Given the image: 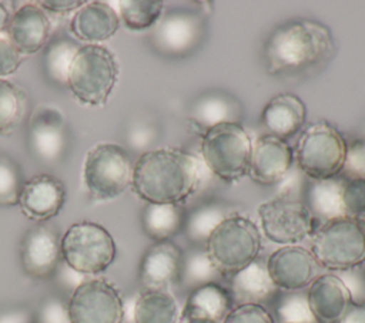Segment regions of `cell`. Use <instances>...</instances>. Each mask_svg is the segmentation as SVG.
<instances>
[{"mask_svg": "<svg viewBox=\"0 0 365 323\" xmlns=\"http://www.w3.org/2000/svg\"><path fill=\"white\" fill-rule=\"evenodd\" d=\"M202 169L192 154L180 148L143 152L133 166L131 188L145 203L182 205L197 192Z\"/></svg>", "mask_w": 365, "mask_h": 323, "instance_id": "cell-1", "label": "cell"}, {"mask_svg": "<svg viewBox=\"0 0 365 323\" xmlns=\"http://www.w3.org/2000/svg\"><path fill=\"white\" fill-rule=\"evenodd\" d=\"M332 50V36L327 26L308 18H297L277 27L267 38L264 58L271 74L295 71L319 63Z\"/></svg>", "mask_w": 365, "mask_h": 323, "instance_id": "cell-2", "label": "cell"}, {"mask_svg": "<svg viewBox=\"0 0 365 323\" xmlns=\"http://www.w3.org/2000/svg\"><path fill=\"white\" fill-rule=\"evenodd\" d=\"M261 248L259 228L238 213L221 221L204 243V250L220 276H232L247 268L258 259Z\"/></svg>", "mask_w": 365, "mask_h": 323, "instance_id": "cell-3", "label": "cell"}, {"mask_svg": "<svg viewBox=\"0 0 365 323\" xmlns=\"http://www.w3.org/2000/svg\"><path fill=\"white\" fill-rule=\"evenodd\" d=\"M311 253L319 268L348 272L365 263V219L338 216L324 221L311 240Z\"/></svg>", "mask_w": 365, "mask_h": 323, "instance_id": "cell-4", "label": "cell"}, {"mask_svg": "<svg viewBox=\"0 0 365 323\" xmlns=\"http://www.w3.org/2000/svg\"><path fill=\"white\" fill-rule=\"evenodd\" d=\"M252 141L238 121L210 127L201 135L202 164L221 181L237 182L248 175Z\"/></svg>", "mask_w": 365, "mask_h": 323, "instance_id": "cell-5", "label": "cell"}, {"mask_svg": "<svg viewBox=\"0 0 365 323\" xmlns=\"http://www.w3.org/2000/svg\"><path fill=\"white\" fill-rule=\"evenodd\" d=\"M118 80L115 55L101 44H84L76 53L68 74L67 87L86 105H104Z\"/></svg>", "mask_w": 365, "mask_h": 323, "instance_id": "cell-6", "label": "cell"}, {"mask_svg": "<svg viewBox=\"0 0 365 323\" xmlns=\"http://www.w3.org/2000/svg\"><path fill=\"white\" fill-rule=\"evenodd\" d=\"M346 145L345 138L334 125L317 121L301 132L294 157L298 168L311 179H329L342 172Z\"/></svg>", "mask_w": 365, "mask_h": 323, "instance_id": "cell-7", "label": "cell"}, {"mask_svg": "<svg viewBox=\"0 0 365 323\" xmlns=\"http://www.w3.org/2000/svg\"><path fill=\"white\" fill-rule=\"evenodd\" d=\"M115 253L114 238L97 222H76L61 235V258L77 273H103L114 262Z\"/></svg>", "mask_w": 365, "mask_h": 323, "instance_id": "cell-8", "label": "cell"}, {"mask_svg": "<svg viewBox=\"0 0 365 323\" xmlns=\"http://www.w3.org/2000/svg\"><path fill=\"white\" fill-rule=\"evenodd\" d=\"M133 166L130 154L121 145L96 144L84 158V186L97 199L117 198L131 185Z\"/></svg>", "mask_w": 365, "mask_h": 323, "instance_id": "cell-9", "label": "cell"}, {"mask_svg": "<svg viewBox=\"0 0 365 323\" xmlns=\"http://www.w3.org/2000/svg\"><path fill=\"white\" fill-rule=\"evenodd\" d=\"M261 231L277 245H297L315 232V216L309 208L289 198H274L258 206Z\"/></svg>", "mask_w": 365, "mask_h": 323, "instance_id": "cell-10", "label": "cell"}, {"mask_svg": "<svg viewBox=\"0 0 365 323\" xmlns=\"http://www.w3.org/2000/svg\"><path fill=\"white\" fill-rule=\"evenodd\" d=\"M71 323H123L124 303L118 289L106 279L81 282L67 300Z\"/></svg>", "mask_w": 365, "mask_h": 323, "instance_id": "cell-11", "label": "cell"}, {"mask_svg": "<svg viewBox=\"0 0 365 323\" xmlns=\"http://www.w3.org/2000/svg\"><path fill=\"white\" fill-rule=\"evenodd\" d=\"M205 33V18L200 10L173 7L163 13L153 27L151 44L164 55H187L201 43Z\"/></svg>", "mask_w": 365, "mask_h": 323, "instance_id": "cell-12", "label": "cell"}, {"mask_svg": "<svg viewBox=\"0 0 365 323\" xmlns=\"http://www.w3.org/2000/svg\"><path fill=\"white\" fill-rule=\"evenodd\" d=\"M61 260L58 231L46 222L29 228L20 242V263L24 273L38 280L50 279Z\"/></svg>", "mask_w": 365, "mask_h": 323, "instance_id": "cell-13", "label": "cell"}, {"mask_svg": "<svg viewBox=\"0 0 365 323\" xmlns=\"http://www.w3.org/2000/svg\"><path fill=\"white\" fill-rule=\"evenodd\" d=\"M265 266L274 286L289 293L308 287L319 269L311 250L298 245L279 246L269 255Z\"/></svg>", "mask_w": 365, "mask_h": 323, "instance_id": "cell-14", "label": "cell"}, {"mask_svg": "<svg viewBox=\"0 0 365 323\" xmlns=\"http://www.w3.org/2000/svg\"><path fill=\"white\" fill-rule=\"evenodd\" d=\"M182 250L171 240L154 242L143 255L138 280L144 290H168L181 280Z\"/></svg>", "mask_w": 365, "mask_h": 323, "instance_id": "cell-15", "label": "cell"}, {"mask_svg": "<svg viewBox=\"0 0 365 323\" xmlns=\"http://www.w3.org/2000/svg\"><path fill=\"white\" fill-rule=\"evenodd\" d=\"M294 151L278 137L265 134L252 142L248 176L261 185L279 182L291 169Z\"/></svg>", "mask_w": 365, "mask_h": 323, "instance_id": "cell-16", "label": "cell"}, {"mask_svg": "<svg viewBox=\"0 0 365 323\" xmlns=\"http://www.w3.org/2000/svg\"><path fill=\"white\" fill-rule=\"evenodd\" d=\"M29 147L38 161L51 164L58 161L67 148V129L61 112L41 107L29 125Z\"/></svg>", "mask_w": 365, "mask_h": 323, "instance_id": "cell-17", "label": "cell"}, {"mask_svg": "<svg viewBox=\"0 0 365 323\" xmlns=\"http://www.w3.org/2000/svg\"><path fill=\"white\" fill-rule=\"evenodd\" d=\"M64 201V184L54 175L40 174L24 182L17 205L26 218L46 222L60 213Z\"/></svg>", "mask_w": 365, "mask_h": 323, "instance_id": "cell-18", "label": "cell"}, {"mask_svg": "<svg viewBox=\"0 0 365 323\" xmlns=\"http://www.w3.org/2000/svg\"><path fill=\"white\" fill-rule=\"evenodd\" d=\"M305 297L317 323H338L354 300L346 283L334 273L318 275Z\"/></svg>", "mask_w": 365, "mask_h": 323, "instance_id": "cell-19", "label": "cell"}, {"mask_svg": "<svg viewBox=\"0 0 365 323\" xmlns=\"http://www.w3.org/2000/svg\"><path fill=\"white\" fill-rule=\"evenodd\" d=\"M50 30L47 13L37 3H24L11 14L6 34L23 55L41 50L48 41Z\"/></svg>", "mask_w": 365, "mask_h": 323, "instance_id": "cell-20", "label": "cell"}, {"mask_svg": "<svg viewBox=\"0 0 365 323\" xmlns=\"http://www.w3.org/2000/svg\"><path fill=\"white\" fill-rule=\"evenodd\" d=\"M120 26L115 10L104 1H86L71 17L70 33L86 44H98L111 38Z\"/></svg>", "mask_w": 365, "mask_h": 323, "instance_id": "cell-21", "label": "cell"}, {"mask_svg": "<svg viewBox=\"0 0 365 323\" xmlns=\"http://www.w3.org/2000/svg\"><path fill=\"white\" fill-rule=\"evenodd\" d=\"M307 120V107L291 92L274 95L262 108L261 122L269 135L287 139L299 132Z\"/></svg>", "mask_w": 365, "mask_h": 323, "instance_id": "cell-22", "label": "cell"}, {"mask_svg": "<svg viewBox=\"0 0 365 323\" xmlns=\"http://www.w3.org/2000/svg\"><path fill=\"white\" fill-rule=\"evenodd\" d=\"M277 287L269 279L265 262L255 259L242 270L231 276V296L237 305L259 303Z\"/></svg>", "mask_w": 365, "mask_h": 323, "instance_id": "cell-23", "label": "cell"}, {"mask_svg": "<svg viewBox=\"0 0 365 323\" xmlns=\"http://www.w3.org/2000/svg\"><path fill=\"white\" fill-rule=\"evenodd\" d=\"M185 222V213L178 203H145L141 212L144 233L154 242L170 240Z\"/></svg>", "mask_w": 365, "mask_h": 323, "instance_id": "cell-24", "label": "cell"}, {"mask_svg": "<svg viewBox=\"0 0 365 323\" xmlns=\"http://www.w3.org/2000/svg\"><path fill=\"white\" fill-rule=\"evenodd\" d=\"M232 302V296L227 289L217 282H210L191 289L182 310L221 323L234 307Z\"/></svg>", "mask_w": 365, "mask_h": 323, "instance_id": "cell-25", "label": "cell"}, {"mask_svg": "<svg viewBox=\"0 0 365 323\" xmlns=\"http://www.w3.org/2000/svg\"><path fill=\"white\" fill-rule=\"evenodd\" d=\"M180 306L170 290H144L134 303V323H178Z\"/></svg>", "mask_w": 365, "mask_h": 323, "instance_id": "cell-26", "label": "cell"}, {"mask_svg": "<svg viewBox=\"0 0 365 323\" xmlns=\"http://www.w3.org/2000/svg\"><path fill=\"white\" fill-rule=\"evenodd\" d=\"M80 43L67 36H56L43 47L41 67L46 78L60 87H67V74Z\"/></svg>", "mask_w": 365, "mask_h": 323, "instance_id": "cell-27", "label": "cell"}, {"mask_svg": "<svg viewBox=\"0 0 365 323\" xmlns=\"http://www.w3.org/2000/svg\"><path fill=\"white\" fill-rule=\"evenodd\" d=\"M345 178H329V179H311L308 185V208L312 215L324 216L325 221L344 216L342 209V188Z\"/></svg>", "mask_w": 365, "mask_h": 323, "instance_id": "cell-28", "label": "cell"}, {"mask_svg": "<svg viewBox=\"0 0 365 323\" xmlns=\"http://www.w3.org/2000/svg\"><path fill=\"white\" fill-rule=\"evenodd\" d=\"M26 112V92L17 84L0 78V134L7 135L17 128Z\"/></svg>", "mask_w": 365, "mask_h": 323, "instance_id": "cell-29", "label": "cell"}, {"mask_svg": "<svg viewBox=\"0 0 365 323\" xmlns=\"http://www.w3.org/2000/svg\"><path fill=\"white\" fill-rule=\"evenodd\" d=\"M228 216L224 205L218 202H210L198 206L185 215L184 229L187 238L194 243H205L210 233L215 229V226Z\"/></svg>", "mask_w": 365, "mask_h": 323, "instance_id": "cell-30", "label": "cell"}, {"mask_svg": "<svg viewBox=\"0 0 365 323\" xmlns=\"http://www.w3.org/2000/svg\"><path fill=\"white\" fill-rule=\"evenodd\" d=\"M237 111H238V107L235 105V100L212 94L197 102V105L194 107L191 120L198 128H202V132H204L212 125L227 122V121H237L235 120Z\"/></svg>", "mask_w": 365, "mask_h": 323, "instance_id": "cell-31", "label": "cell"}, {"mask_svg": "<svg viewBox=\"0 0 365 323\" xmlns=\"http://www.w3.org/2000/svg\"><path fill=\"white\" fill-rule=\"evenodd\" d=\"M164 13L160 0H131L120 3V18L131 31H143L157 24Z\"/></svg>", "mask_w": 365, "mask_h": 323, "instance_id": "cell-32", "label": "cell"}, {"mask_svg": "<svg viewBox=\"0 0 365 323\" xmlns=\"http://www.w3.org/2000/svg\"><path fill=\"white\" fill-rule=\"evenodd\" d=\"M220 273L211 265L204 248L194 249L187 256L182 255V270H181V280L180 283H185L191 286V289L215 282V277Z\"/></svg>", "mask_w": 365, "mask_h": 323, "instance_id": "cell-33", "label": "cell"}, {"mask_svg": "<svg viewBox=\"0 0 365 323\" xmlns=\"http://www.w3.org/2000/svg\"><path fill=\"white\" fill-rule=\"evenodd\" d=\"M24 185L20 165L9 155H0V206H14Z\"/></svg>", "mask_w": 365, "mask_h": 323, "instance_id": "cell-34", "label": "cell"}, {"mask_svg": "<svg viewBox=\"0 0 365 323\" xmlns=\"http://www.w3.org/2000/svg\"><path fill=\"white\" fill-rule=\"evenodd\" d=\"M342 209L345 216L365 219V178H345Z\"/></svg>", "mask_w": 365, "mask_h": 323, "instance_id": "cell-35", "label": "cell"}, {"mask_svg": "<svg viewBox=\"0 0 365 323\" xmlns=\"http://www.w3.org/2000/svg\"><path fill=\"white\" fill-rule=\"evenodd\" d=\"M221 323H275V320L261 303H241L235 305Z\"/></svg>", "mask_w": 365, "mask_h": 323, "instance_id": "cell-36", "label": "cell"}, {"mask_svg": "<svg viewBox=\"0 0 365 323\" xmlns=\"http://www.w3.org/2000/svg\"><path fill=\"white\" fill-rule=\"evenodd\" d=\"M278 316L281 323H295V322H315L308 303L307 297L297 295L295 292L291 296L285 297L281 305L278 306Z\"/></svg>", "mask_w": 365, "mask_h": 323, "instance_id": "cell-37", "label": "cell"}, {"mask_svg": "<svg viewBox=\"0 0 365 323\" xmlns=\"http://www.w3.org/2000/svg\"><path fill=\"white\" fill-rule=\"evenodd\" d=\"M34 323H71L67 302L60 296L44 299L34 313Z\"/></svg>", "mask_w": 365, "mask_h": 323, "instance_id": "cell-38", "label": "cell"}, {"mask_svg": "<svg viewBox=\"0 0 365 323\" xmlns=\"http://www.w3.org/2000/svg\"><path fill=\"white\" fill-rule=\"evenodd\" d=\"M342 171L348 178H365V138L355 139L346 145Z\"/></svg>", "mask_w": 365, "mask_h": 323, "instance_id": "cell-39", "label": "cell"}, {"mask_svg": "<svg viewBox=\"0 0 365 323\" xmlns=\"http://www.w3.org/2000/svg\"><path fill=\"white\" fill-rule=\"evenodd\" d=\"M21 60V53L14 47L7 34H0V78L17 71Z\"/></svg>", "mask_w": 365, "mask_h": 323, "instance_id": "cell-40", "label": "cell"}, {"mask_svg": "<svg viewBox=\"0 0 365 323\" xmlns=\"http://www.w3.org/2000/svg\"><path fill=\"white\" fill-rule=\"evenodd\" d=\"M86 1L83 0H44L37 4L47 13L53 14H67L71 11H77Z\"/></svg>", "mask_w": 365, "mask_h": 323, "instance_id": "cell-41", "label": "cell"}, {"mask_svg": "<svg viewBox=\"0 0 365 323\" xmlns=\"http://www.w3.org/2000/svg\"><path fill=\"white\" fill-rule=\"evenodd\" d=\"M0 323H34V313L27 307H10L0 310Z\"/></svg>", "mask_w": 365, "mask_h": 323, "instance_id": "cell-42", "label": "cell"}, {"mask_svg": "<svg viewBox=\"0 0 365 323\" xmlns=\"http://www.w3.org/2000/svg\"><path fill=\"white\" fill-rule=\"evenodd\" d=\"M338 323H365V300H352Z\"/></svg>", "mask_w": 365, "mask_h": 323, "instance_id": "cell-43", "label": "cell"}, {"mask_svg": "<svg viewBox=\"0 0 365 323\" xmlns=\"http://www.w3.org/2000/svg\"><path fill=\"white\" fill-rule=\"evenodd\" d=\"M178 323H220V322H215L212 319H208V317H204V316H198V314H192V313L181 310Z\"/></svg>", "mask_w": 365, "mask_h": 323, "instance_id": "cell-44", "label": "cell"}, {"mask_svg": "<svg viewBox=\"0 0 365 323\" xmlns=\"http://www.w3.org/2000/svg\"><path fill=\"white\" fill-rule=\"evenodd\" d=\"M10 18H11V14H10L9 9L6 7V4L3 1H0V34H6Z\"/></svg>", "mask_w": 365, "mask_h": 323, "instance_id": "cell-45", "label": "cell"}, {"mask_svg": "<svg viewBox=\"0 0 365 323\" xmlns=\"http://www.w3.org/2000/svg\"><path fill=\"white\" fill-rule=\"evenodd\" d=\"M295 323H317V322H295Z\"/></svg>", "mask_w": 365, "mask_h": 323, "instance_id": "cell-46", "label": "cell"}]
</instances>
